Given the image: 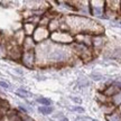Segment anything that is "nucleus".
I'll use <instances>...</instances> for the list:
<instances>
[{"label": "nucleus", "instance_id": "20", "mask_svg": "<svg viewBox=\"0 0 121 121\" xmlns=\"http://www.w3.org/2000/svg\"><path fill=\"white\" fill-rule=\"evenodd\" d=\"M110 101H111V103H112L116 108L120 107V105H121V90L119 91L116 95H113L112 98L110 99Z\"/></svg>", "mask_w": 121, "mask_h": 121}, {"label": "nucleus", "instance_id": "26", "mask_svg": "<svg viewBox=\"0 0 121 121\" xmlns=\"http://www.w3.org/2000/svg\"><path fill=\"white\" fill-rule=\"evenodd\" d=\"M57 121H69V119L67 117H66V116H65V117H63V118H60V120H57Z\"/></svg>", "mask_w": 121, "mask_h": 121}, {"label": "nucleus", "instance_id": "24", "mask_svg": "<svg viewBox=\"0 0 121 121\" xmlns=\"http://www.w3.org/2000/svg\"><path fill=\"white\" fill-rule=\"evenodd\" d=\"M0 87L6 89V90H10V85H9V83L4 82V81H0Z\"/></svg>", "mask_w": 121, "mask_h": 121}, {"label": "nucleus", "instance_id": "15", "mask_svg": "<svg viewBox=\"0 0 121 121\" xmlns=\"http://www.w3.org/2000/svg\"><path fill=\"white\" fill-rule=\"evenodd\" d=\"M15 93H16V95H17L18 98H22V99H24V100L28 99V98H33V96H34V94H33L30 91L26 90L25 87H22V86L18 87V90L16 91Z\"/></svg>", "mask_w": 121, "mask_h": 121}, {"label": "nucleus", "instance_id": "8", "mask_svg": "<svg viewBox=\"0 0 121 121\" xmlns=\"http://www.w3.org/2000/svg\"><path fill=\"white\" fill-rule=\"evenodd\" d=\"M37 44H42L49 40V37H51V33L49 30L47 29V27H42V26H37V28L35 29L34 35L31 36Z\"/></svg>", "mask_w": 121, "mask_h": 121}, {"label": "nucleus", "instance_id": "11", "mask_svg": "<svg viewBox=\"0 0 121 121\" xmlns=\"http://www.w3.org/2000/svg\"><path fill=\"white\" fill-rule=\"evenodd\" d=\"M36 28H37V25L31 24V22H24V24H22V29L24 30L25 35L29 36V37H31L34 35V31Z\"/></svg>", "mask_w": 121, "mask_h": 121}, {"label": "nucleus", "instance_id": "22", "mask_svg": "<svg viewBox=\"0 0 121 121\" xmlns=\"http://www.w3.org/2000/svg\"><path fill=\"white\" fill-rule=\"evenodd\" d=\"M65 117V114L63 113V111H55V112L52 114V119L53 120H60V118Z\"/></svg>", "mask_w": 121, "mask_h": 121}, {"label": "nucleus", "instance_id": "10", "mask_svg": "<svg viewBox=\"0 0 121 121\" xmlns=\"http://www.w3.org/2000/svg\"><path fill=\"white\" fill-rule=\"evenodd\" d=\"M36 46H37V43L34 40V38L29 37V36H26V38H25V40H24V43L22 45V51H35Z\"/></svg>", "mask_w": 121, "mask_h": 121}, {"label": "nucleus", "instance_id": "14", "mask_svg": "<svg viewBox=\"0 0 121 121\" xmlns=\"http://www.w3.org/2000/svg\"><path fill=\"white\" fill-rule=\"evenodd\" d=\"M91 85V80L86 76H78V81H76V86L78 89H85V87H89Z\"/></svg>", "mask_w": 121, "mask_h": 121}, {"label": "nucleus", "instance_id": "23", "mask_svg": "<svg viewBox=\"0 0 121 121\" xmlns=\"http://www.w3.org/2000/svg\"><path fill=\"white\" fill-rule=\"evenodd\" d=\"M69 100H72L74 103H75V105H81L82 104V99L81 98H78V96H74V95H69Z\"/></svg>", "mask_w": 121, "mask_h": 121}, {"label": "nucleus", "instance_id": "5", "mask_svg": "<svg viewBox=\"0 0 121 121\" xmlns=\"http://www.w3.org/2000/svg\"><path fill=\"white\" fill-rule=\"evenodd\" d=\"M19 63L28 69H37V58L35 51H22Z\"/></svg>", "mask_w": 121, "mask_h": 121}, {"label": "nucleus", "instance_id": "29", "mask_svg": "<svg viewBox=\"0 0 121 121\" xmlns=\"http://www.w3.org/2000/svg\"><path fill=\"white\" fill-rule=\"evenodd\" d=\"M0 94H4V91L1 90V89H0Z\"/></svg>", "mask_w": 121, "mask_h": 121}, {"label": "nucleus", "instance_id": "19", "mask_svg": "<svg viewBox=\"0 0 121 121\" xmlns=\"http://www.w3.org/2000/svg\"><path fill=\"white\" fill-rule=\"evenodd\" d=\"M104 119H105V121H121V114L116 109L112 113H110L108 116H104Z\"/></svg>", "mask_w": 121, "mask_h": 121}, {"label": "nucleus", "instance_id": "9", "mask_svg": "<svg viewBox=\"0 0 121 121\" xmlns=\"http://www.w3.org/2000/svg\"><path fill=\"white\" fill-rule=\"evenodd\" d=\"M92 40H93V35L90 34H78L74 35V42L78 44H83L87 47L92 48Z\"/></svg>", "mask_w": 121, "mask_h": 121}, {"label": "nucleus", "instance_id": "25", "mask_svg": "<svg viewBox=\"0 0 121 121\" xmlns=\"http://www.w3.org/2000/svg\"><path fill=\"white\" fill-rule=\"evenodd\" d=\"M22 121H35V120L30 116H22Z\"/></svg>", "mask_w": 121, "mask_h": 121}, {"label": "nucleus", "instance_id": "18", "mask_svg": "<svg viewBox=\"0 0 121 121\" xmlns=\"http://www.w3.org/2000/svg\"><path fill=\"white\" fill-rule=\"evenodd\" d=\"M100 109H101V111L103 112L104 116H108V114H110V113H112L117 108H116V107L111 103V101H110V102H108V103L100 105Z\"/></svg>", "mask_w": 121, "mask_h": 121}, {"label": "nucleus", "instance_id": "12", "mask_svg": "<svg viewBox=\"0 0 121 121\" xmlns=\"http://www.w3.org/2000/svg\"><path fill=\"white\" fill-rule=\"evenodd\" d=\"M35 103L40 104L43 107H53L54 102L49 98H46V96H43V95H38V96L35 98Z\"/></svg>", "mask_w": 121, "mask_h": 121}, {"label": "nucleus", "instance_id": "30", "mask_svg": "<svg viewBox=\"0 0 121 121\" xmlns=\"http://www.w3.org/2000/svg\"><path fill=\"white\" fill-rule=\"evenodd\" d=\"M73 121H78V119H75V120H73Z\"/></svg>", "mask_w": 121, "mask_h": 121}, {"label": "nucleus", "instance_id": "1", "mask_svg": "<svg viewBox=\"0 0 121 121\" xmlns=\"http://www.w3.org/2000/svg\"><path fill=\"white\" fill-rule=\"evenodd\" d=\"M63 20L73 35L90 34L95 36V35L104 34V27L101 25V22L91 17H84L76 13H69L63 16Z\"/></svg>", "mask_w": 121, "mask_h": 121}, {"label": "nucleus", "instance_id": "7", "mask_svg": "<svg viewBox=\"0 0 121 121\" xmlns=\"http://www.w3.org/2000/svg\"><path fill=\"white\" fill-rule=\"evenodd\" d=\"M108 38L105 34L101 35H95L93 36V40H92V51L94 53V55H98L99 53H102L103 49L105 48L107 44H108Z\"/></svg>", "mask_w": 121, "mask_h": 121}, {"label": "nucleus", "instance_id": "21", "mask_svg": "<svg viewBox=\"0 0 121 121\" xmlns=\"http://www.w3.org/2000/svg\"><path fill=\"white\" fill-rule=\"evenodd\" d=\"M69 111L72 112H75V113H80V114H83L85 113V109L83 108L82 105H72V107H67Z\"/></svg>", "mask_w": 121, "mask_h": 121}, {"label": "nucleus", "instance_id": "13", "mask_svg": "<svg viewBox=\"0 0 121 121\" xmlns=\"http://www.w3.org/2000/svg\"><path fill=\"white\" fill-rule=\"evenodd\" d=\"M37 112L43 116V117H48V116H52L53 113L55 112V108L54 107H43V105H39L37 107Z\"/></svg>", "mask_w": 121, "mask_h": 121}, {"label": "nucleus", "instance_id": "3", "mask_svg": "<svg viewBox=\"0 0 121 121\" xmlns=\"http://www.w3.org/2000/svg\"><path fill=\"white\" fill-rule=\"evenodd\" d=\"M69 47H71V49H72V52H73L74 55L78 57L80 60H82V62L87 63V62L92 60L95 57L92 48L87 47V46L83 45V44H78V43H75V42H74L73 44L69 45Z\"/></svg>", "mask_w": 121, "mask_h": 121}, {"label": "nucleus", "instance_id": "27", "mask_svg": "<svg viewBox=\"0 0 121 121\" xmlns=\"http://www.w3.org/2000/svg\"><path fill=\"white\" fill-rule=\"evenodd\" d=\"M15 72H17V73L20 74V75H22V74H24V72H22V69H15Z\"/></svg>", "mask_w": 121, "mask_h": 121}, {"label": "nucleus", "instance_id": "2", "mask_svg": "<svg viewBox=\"0 0 121 121\" xmlns=\"http://www.w3.org/2000/svg\"><path fill=\"white\" fill-rule=\"evenodd\" d=\"M78 60L72 52L69 46L57 45L51 42L47 55V69L48 67H63L69 65L71 62Z\"/></svg>", "mask_w": 121, "mask_h": 121}, {"label": "nucleus", "instance_id": "17", "mask_svg": "<svg viewBox=\"0 0 121 121\" xmlns=\"http://www.w3.org/2000/svg\"><path fill=\"white\" fill-rule=\"evenodd\" d=\"M25 38H26V35H25V33H24V30H22V28H20L19 30H17V31L15 33V35H13V40H15L19 46H22V45Z\"/></svg>", "mask_w": 121, "mask_h": 121}, {"label": "nucleus", "instance_id": "28", "mask_svg": "<svg viewBox=\"0 0 121 121\" xmlns=\"http://www.w3.org/2000/svg\"><path fill=\"white\" fill-rule=\"evenodd\" d=\"M117 110H118V111H119V113H120V114H121V105H120V107H118V108H117Z\"/></svg>", "mask_w": 121, "mask_h": 121}, {"label": "nucleus", "instance_id": "16", "mask_svg": "<svg viewBox=\"0 0 121 121\" xmlns=\"http://www.w3.org/2000/svg\"><path fill=\"white\" fill-rule=\"evenodd\" d=\"M89 78L91 81H94V82H102L105 80V76H104L102 73H100L98 71H92L90 74H89Z\"/></svg>", "mask_w": 121, "mask_h": 121}, {"label": "nucleus", "instance_id": "4", "mask_svg": "<svg viewBox=\"0 0 121 121\" xmlns=\"http://www.w3.org/2000/svg\"><path fill=\"white\" fill-rule=\"evenodd\" d=\"M49 40L57 45H64V46H69L71 44L74 43V35L69 31H64V30H57L55 33L51 34Z\"/></svg>", "mask_w": 121, "mask_h": 121}, {"label": "nucleus", "instance_id": "6", "mask_svg": "<svg viewBox=\"0 0 121 121\" xmlns=\"http://www.w3.org/2000/svg\"><path fill=\"white\" fill-rule=\"evenodd\" d=\"M90 15L91 17L98 19H107L105 17V1H90Z\"/></svg>", "mask_w": 121, "mask_h": 121}]
</instances>
